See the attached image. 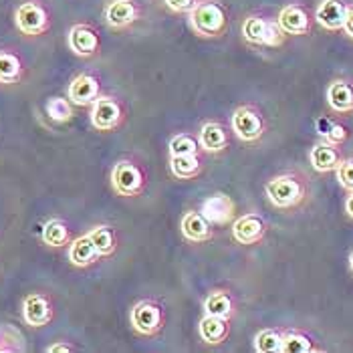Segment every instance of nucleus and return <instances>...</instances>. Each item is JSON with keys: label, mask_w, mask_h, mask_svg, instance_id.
Segmentation results:
<instances>
[{"label": "nucleus", "mask_w": 353, "mask_h": 353, "mask_svg": "<svg viewBox=\"0 0 353 353\" xmlns=\"http://www.w3.org/2000/svg\"><path fill=\"white\" fill-rule=\"evenodd\" d=\"M265 194L269 202L279 210L299 208L309 196V178H305L299 172H285L272 176L265 184Z\"/></svg>", "instance_id": "obj_1"}, {"label": "nucleus", "mask_w": 353, "mask_h": 353, "mask_svg": "<svg viewBox=\"0 0 353 353\" xmlns=\"http://www.w3.org/2000/svg\"><path fill=\"white\" fill-rule=\"evenodd\" d=\"M188 25L198 37H220L228 27V17L218 0H198L188 10Z\"/></svg>", "instance_id": "obj_2"}, {"label": "nucleus", "mask_w": 353, "mask_h": 353, "mask_svg": "<svg viewBox=\"0 0 353 353\" xmlns=\"http://www.w3.org/2000/svg\"><path fill=\"white\" fill-rule=\"evenodd\" d=\"M241 32H243V39L246 43L256 45V47H281L287 37L276 25V21L263 19L259 14L246 17L243 27H241Z\"/></svg>", "instance_id": "obj_3"}, {"label": "nucleus", "mask_w": 353, "mask_h": 353, "mask_svg": "<svg viewBox=\"0 0 353 353\" xmlns=\"http://www.w3.org/2000/svg\"><path fill=\"white\" fill-rule=\"evenodd\" d=\"M232 132L245 143H254L267 132V121L263 117V113L252 105H241L234 109L232 113Z\"/></svg>", "instance_id": "obj_4"}, {"label": "nucleus", "mask_w": 353, "mask_h": 353, "mask_svg": "<svg viewBox=\"0 0 353 353\" xmlns=\"http://www.w3.org/2000/svg\"><path fill=\"white\" fill-rule=\"evenodd\" d=\"M111 186L119 196H128V198H136L143 192L145 186V176L141 172V168L136 165L130 160H121L113 165L111 170Z\"/></svg>", "instance_id": "obj_5"}, {"label": "nucleus", "mask_w": 353, "mask_h": 353, "mask_svg": "<svg viewBox=\"0 0 353 353\" xmlns=\"http://www.w3.org/2000/svg\"><path fill=\"white\" fill-rule=\"evenodd\" d=\"M14 23L23 34L39 37L49 30V12L41 2L27 0L14 10Z\"/></svg>", "instance_id": "obj_6"}, {"label": "nucleus", "mask_w": 353, "mask_h": 353, "mask_svg": "<svg viewBox=\"0 0 353 353\" xmlns=\"http://www.w3.org/2000/svg\"><path fill=\"white\" fill-rule=\"evenodd\" d=\"M130 321L134 331L145 337H154L162 331L163 327V313L158 303L154 301H139L134 305L132 313H130Z\"/></svg>", "instance_id": "obj_7"}, {"label": "nucleus", "mask_w": 353, "mask_h": 353, "mask_svg": "<svg viewBox=\"0 0 353 353\" xmlns=\"http://www.w3.org/2000/svg\"><path fill=\"white\" fill-rule=\"evenodd\" d=\"M123 123V108L111 95H99L91 105V125L97 132H113Z\"/></svg>", "instance_id": "obj_8"}, {"label": "nucleus", "mask_w": 353, "mask_h": 353, "mask_svg": "<svg viewBox=\"0 0 353 353\" xmlns=\"http://www.w3.org/2000/svg\"><path fill=\"white\" fill-rule=\"evenodd\" d=\"M276 25L281 27V30L285 34H291V37H305V34H311V28H313V19L309 14V10L299 4V2H291L287 6L281 8L279 17H276Z\"/></svg>", "instance_id": "obj_9"}, {"label": "nucleus", "mask_w": 353, "mask_h": 353, "mask_svg": "<svg viewBox=\"0 0 353 353\" xmlns=\"http://www.w3.org/2000/svg\"><path fill=\"white\" fill-rule=\"evenodd\" d=\"M267 222L256 212H246L232 222V239L243 246H252L263 243L267 234Z\"/></svg>", "instance_id": "obj_10"}, {"label": "nucleus", "mask_w": 353, "mask_h": 353, "mask_svg": "<svg viewBox=\"0 0 353 353\" xmlns=\"http://www.w3.org/2000/svg\"><path fill=\"white\" fill-rule=\"evenodd\" d=\"M200 214L206 218L210 224H228L236 216V204L228 194H212L202 202Z\"/></svg>", "instance_id": "obj_11"}, {"label": "nucleus", "mask_w": 353, "mask_h": 353, "mask_svg": "<svg viewBox=\"0 0 353 353\" xmlns=\"http://www.w3.org/2000/svg\"><path fill=\"white\" fill-rule=\"evenodd\" d=\"M139 14H141V10H139L136 0H109L105 10H103L105 25L111 28L130 27L139 19Z\"/></svg>", "instance_id": "obj_12"}, {"label": "nucleus", "mask_w": 353, "mask_h": 353, "mask_svg": "<svg viewBox=\"0 0 353 353\" xmlns=\"http://www.w3.org/2000/svg\"><path fill=\"white\" fill-rule=\"evenodd\" d=\"M67 43H69V49L77 57H93V54L99 51V34L97 30L89 25H75L71 27L69 34H67Z\"/></svg>", "instance_id": "obj_13"}, {"label": "nucleus", "mask_w": 353, "mask_h": 353, "mask_svg": "<svg viewBox=\"0 0 353 353\" xmlns=\"http://www.w3.org/2000/svg\"><path fill=\"white\" fill-rule=\"evenodd\" d=\"M67 95H69V101L73 105L89 108L99 97V81L89 73H81L71 81L69 89H67Z\"/></svg>", "instance_id": "obj_14"}, {"label": "nucleus", "mask_w": 353, "mask_h": 353, "mask_svg": "<svg viewBox=\"0 0 353 353\" xmlns=\"http://www.w3.org/2000/svg\"><path fill=\"white\" fill-rule=\"evenodd\" d=\"M343 160L341 156V150L339 145H333L329 141H317L311 152H309V163L313 165L315 172L319 174H329V172H335V168L339 165V162Z\"/></svg>", "instance_id": "obj_15"}, {"label": "nucleus", "mask_w": 353, "mask_h": 353, "mask_svg": "<svg viewBox=\"0 0 353 353\" xmlns=\"http://www.w3.org/2000/svg\"><path fill=\"white\" fill-rule=\"evenodd\" d=\"M23 317L30 327H45L53 319V309L51 303L41 293H30L27 299L23 301Z\"/></svg>", "instance_id": "obj_16"}, {"label": "nucleus", "mask_w": 353, "mask_h": 353, "mask_svg": "<svg viewBox=\"0 0 353 353\" xmlns=\"http://www.w3.org/2000/svg\"><path fill=\"white\" fill-rule=\"evenodd\" d=\"M347 12V2L345 0H321L317 10H315V21L317 25L325 30H341L343 21Z\"/></svg>", "instance_id": "obj_17"}, {"label": "nucleus", "mask_w": 353, "mask_h": 353, "mask_svg": "<svg viewBox=\"0 0 353 353\" xmlns=\"http://www.w3.org/2000/svg\"><path fill=\"white\" fill-rule=\"evenodd\" d=\"M327 105L335 113H352L353 111V81L350 79H333L325 93Z\"/></svg>", "instance_id": "obj_18"}, {"label": "nucleus", "mask_w": 353, "mask_h": 353, "mask_svg": "<svg viewBox=\"0 0 353 353\" xmlns=\"http://www.w3.org/2000/svg\"><path fill=\"white\" fill-rule=\"evenodd\" d=\"M182 236L190 243H206L212 239V224L196 210H188L180 220Z\"/></svg>", "instance_id": "obj_19"}, {"label": "nucleus", "mask_w": 353, "mask_h": 353, "mask_svg": "<svg viewBox=\"0 0 353 353\" xmlns=\"http://www.w3.org/2000/svg\"><path fill=\"white\" fill-rule=\"evenodd\" d=\"M198 333L204 343L220 345L226 341V337L230 333V319L216 317V315H204L198 323Z\"/></svg>", "instance_id": "obj_20"}, {"label": "nucleus", "mask_w": 353, "mask_h": 353, "mask_svg": "<svg viewBox=\"0 0 353 353\" xmlns=\"http://www.w3.org/2000/svg\"><path fill=\"white\" fill-rule=\"evenodd\" d=\"M99 259H101V254L97 252V248H95V245L91 243V239L87 234H83V236L69 243V261H71L73 267L85 269V267L95 265Z\"/></svg>", "instance_id": "obj_21"}, {"label": "nucleus", "mask_w": 353, "mask_h": 353, "mask_svg": "<svg viewBox=\"0 0 353 353\" xmlns=\"http://www.w3.org/2000/svg\"><path fill=\"white\" fill-rule=\"evenodd\" d=\"M202 309H204V315H216V317L230 319L234 315V299H232V295L228 291L216 289V291H210L204 297Z\"/></svg>", "instance_id": "obj_22"}, {"label": "nucleus", "mask_w": 353, "mask_h": 353, "mask_svg": "<svg viewBox=\"0 0 353 353\" xmlns=\"http://www.w3.org/2000/svg\"><path fill=\"white\" fill-rule=\"evenodd\" d=\"M198 143H200V150H204L208 154H218V152L226 150L228 136L218 121H206L200 128V141Z\"/></svg>", "instance_id": "obj_23"}, {"label": "nucleus", "mask_w": 353, "mask_h": 353, "mask_svg": "<svg viewBox=\"0 0 353 353\" xmlns=\"http://www.w3.org/2000/svg\"><path fill=\"white\" fill-rule=\"evenodd\" d=\"M202 163L198 154H186V156H170V172L178 180H192L200 174Z\"/></svg>", "instance_id": "obj_24"}, {"label": "nucleus", "mask_w": 353, "mask_h": 353, "mask_svg": "<svg viewBox=\"0 0 353 353\" xmlns=\"http://www.w3.org/2000/svg\"><path fill=\"white\" fill-rule=\"evenodd\" d=\"M317 352V347L313 345V339L297 329L291 331H283V345L281 353H313Z\"/></svg>", "instance_id": "obj_25"}, {"label": "nucleus", "mask_w": 353, "mask_h": 353, "mask_svg": "<svg viewBox=\"0 0 353 353\" xmlns=\"http://www.w3.org/2000/svg\"><path fill=\"white\" fill-rule=\"evenodd\" d=\"M87 236L91 239V243L95 245L97 252L101 256H111L115 252V246H117V239H115V232L111 230V226H105V224H97L93 226Z\"/></svg>", "instance_id": "obj_26"}, {"label": "nucleus", "mask_w": 353, "mask_h": 353, "mask_svg": "<svg viewBox=\"0 0 353 353\" xmlns=\"http://www.w3.org/2000/svg\"><path fill=\"white\" fill-rule=\"evenodd\" d=\"M43 243L49 246H54V248L69 245L71 243V232H69L67 224L63 220H57V218L49 220L43 226Z\"/></svg>", "instance_id": "obj_27"}, {"label": "nucleus", "mask_w": 353, "mask_h": 353, "mask_svg": "<svg viewBox=\"0 0 353 353\" xmlns=\"http://www.w3.org/2000/svg\"><path fill=\"white\" fill-rule=\"evenodd\" d=\"M283 345V331L279 329H261L254 335V352L259 353H281Z\"/></svg>", "instance_id": "obj_28"}, {"label": "nucleus", "mask_w": 353, "mask_h": 353, "mask_svg": "<svg viewBox=\"0 0 353 353\" xmlns=\"http://www.w3.org/2000/svg\"><path fill=\"white\" fill-rule=\"evenodd\" d=\"M23 77L21 59L14 53L0 51V83H17Z\"/></svg>", "instance_id": "obj_29"}, {"label": "nucleus", "mask_w": 353, "mask_h": 353, "mask_svg": "<svg viewBox=\"0 0 353 353\" xmlns=\"http://www.w3.org/2000/svg\"><path fill=\"white\" fill-rule=\"evenodd\" d=\"M45 111L53 121L65 123L73 117V103L69 99H63V97H51L45 105Z\"/></svg>", "instance_id": "obj_30"}, {"label": "nucleus", "mask_w": 353, "mask_h": 353, "mask_svg": "<svg viewBox=\"0 0 353 353\" xmlns=\"http://www.w3.org/2000/svg\"><path fill=\"white\" fill-rule=\"evenodd\" d=\"M317 128H319V136L323 137V141H329L333 145H343L345 139H347V130L341 123H333V121L321 119L317 123Z\"/></svg>", "instance_id": "obj_31"}, {"label": "nucleus", "mask_w": 353, "mask_h": 353, "mask_svg": "<svg viewBox=\"0 0 353 353\" xmlns=\"http://www.w3.org/2000/svg\"><path fill=\"white\" fill-rule=\"evenodd\" d=\"M200 143L188 134H178L170 139V156H186V154H198Z\"/></svg>", "instance_id": "obj_32"}, {"label": "nucleus", "mask_w": 353, "mask_h": 353, "mask_svg": "<svg viewBox=\"0 0 353 353\" xmlns=\"http://www.w3.org/2000/svg\"><path fill=\"white\" fill-rule=\"evenodd\" d=\"M335 178H337L341 188H345L347 192H353V156L343 158L339 162V165L335 168Z\"/></svg>", "instance_id": "obj_33"}, {"label": "nucleus", "mask_w": 353, "mask_h": 353, "mask_svg": "<svg viewBox=\"0 0 353 353\" xmlns=\"http://www.w3.org/2000/svg\"><path fill=\"white\" fill-rule=\"evenodd\" d=\"M165 6L174 12H188L196 0H163Z\"/></svg>", "instance_id": "obj_34"}, {"label": "nucleus", "mask_w": 353, "mask_h": 353, "mask_svg": "<svg viewBox=\"0 0 353 353\" xmlns=\"http://www.w3.org/2000/svg\"><path fill=\"white\" fill-rule=\"evenodd\" d=\"M341 30L353 41V2L347 4V12H345V21H343V28Z\"/></svg>", "instance_id": "obj_35"}, {"label": "nucleus", "mask_w": 353, "mask_h": 353, "mask_svg": "<svg viewBox=\"0 0 353 353\" xmlns=\"http://www.w3.org/2000/svg\"><path fill=\"white\" fill-rule=\"evenodd\" d=\"M49 353H63V352H73V345H69V343H54V345H51L49 350H47Z\"/></svg>", "instance_id": "obj_36"}, {"label": "nucleus", "mask_w": 353, "mask_h": 353, "mask_svg": "<svg viewBox=\"0 0 353 353\" xmlns=\"http://www.w3.org/2000/svg\"><path fill=\"white\" fill-rule=\"evenodd\" d=\"M345 212L353 220V192H350V196L345 198Z\"/></svg>", "instance_id": "obj_37"}, {"label": "nucleus", "mask_w": 353, "mask_h": 353, "mask_svg": "<svg viewBox=\"0 0 353 353\" xmlns=\"http://www.w3.org/2000/svg\"><path fill=\"white\" fill-rule=\"evenodd\" d=\"M350 267H352V272H353V250L350 252Z\"/></svg>", "instance_id": "obj_38"}]
</instances>
